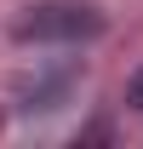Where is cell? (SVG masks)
I'll return each instance as SVG.
<instances>
[{"mask_svg": "<svg viewBox=\"0 0 143 149\" xmlns=\"http://www.w3.org/2000/svg\"><path fill=\"white\" fill-rule=\"evenodd\" d=\"M12 35L23 46H80V40L103 35V17L92 6H80V0H46V6H29L12 23Z\"/></svg>", "mask_w": 143, "mask_h": 149, "instance_id": "obj_1", "label": "cell"}, {"mask_svg": "<svg viewBox=\"0 0 143 149\" xmlns=\"http://www.w3.org/2000/svg\"><path fill=\"white\" fill-rule=\"evenodd\" d=\"M74 80H80V69H69V63L35 74V80H23V86H17V109L23 115H52V109H63L69 92H74Z\"/></svg>", "mask_w": 143, "mask_h": 149, "instance_id": "obj_2", "label": "cell"}, {"mask_svg": "<svg viewBox=\"0 0 143 149\" xmlns=\"http://www.w3.org/2000/svg\"><path fill=\"white\" fill-rule=\"evenodd\" d=\"M126 103H132V109H143V69L126 80Z\"/></svg>", "mask_w": 143, "mask_h": 149, "instance_id": "obj_3", "label": "cell"}]
</instances>
